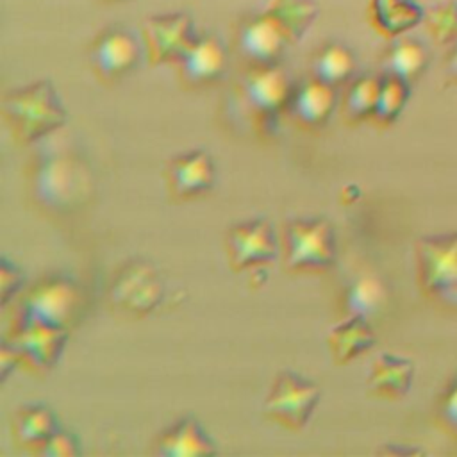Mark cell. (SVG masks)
Here are the masks:
<instances>
[{
  "instance_id": "1",
  "label": "cell",
  "mask_w": 457,
  "mask_h": 457,
  "mask_svg": "<svg viewBox=\"0 0 457 457\" xmlns=\"http://www.w3.org/2000/svg\"><path fill=\"white\" fill-rule=\"evenodd\" d=\"M29 189L41 209L66 214L91 196L93 175L86 162L71 154H41L29 168Z\"/></svg>"
},
{
  "instance_id": "2",
  "label": "cell",
  "mask_w": 457,
  "mask_h": 457,
  "mask_svg": "<svg viewBox=\"0 0 457 457\" xmlns=\"http://www.w3.org/2000/svg\"><path fill=\"white\" fill-rule=\"evenodd\" d=\"M293 89L295 82L280 64L243 66L232 98L250 129L259 137H268L275 132L280 114H286Z\"/></svg>"
},
{
  "instance_id": "3",
  "label": "cell",
  "mask_w": 457,
  "mask_h": 457,
  "mask_svg": "<svg viewBox=\"0 0 457 457\" xmlns=\"http://www.w3.org/2000/svg\"><path fill=\"white\" fill-rule=\"evenodd\" d=\"M2 112L12 137L21 145L45 139L68 121V112L54 84L46 79L7 91Z\"/></svg>"
},
{
  "instance_id": "4",
  "label": "cell",
  "mask_w": 457,
  "mask_h": 457,
  "mask_svg": "<svg viewBox=\"0 0 457 457\" xmlns=\"http://www.w3.org/2000/svg\"><path fill=\"white\" fill-rule=\"evenodd\" d=\"M282 264L289 273H325L337 259L336 230L325 216L289 220L280 234Z\"/></svg>"
},
{
  "instance_id": "5",
  "label": "cell",
  "mask_w": 457,
  "mask_h": 457,
  "mask_svg": "<svg viewBox=\"0 0 457 457\" xmlns=\"http://www.w3.org/2000/svg\"><path fill=\"white\" fill-rule=\"evenodd\" d=\"M82 305L79 284L64 273H52L32 284L16 302L12 318L71 328Z\"/></svg>"
},
{
  "instance_id": "6",
  "label": "cell",
  "mask_w": 457,
  "mask_h": 457,
  "mask_svg": "<svg viewBox=\"0 0 457 457\" xmlns=\"http://www.w3.org/2000/svg\"><path fill=\"white\" fill-rule=\"evenodd\" d=\"M320 400L321 389L316 382L293 370H282L270 386L262 412L270 421L287 430H302L312 418Z\"/></svg>"
},
{
  "instance_id": "7",
  "label": "cell",
  "mask_w": 457,
  "mask_h": 457,
  "mask_svg": "<svg viewBox=\"0 0 457 457\" xmlns=\"http://www.w3.org/2000/svg\"><path fill=\"white\" fill-rule=\"evenodd\" d=\"M166 282L157 266L145 259L125 262L111 280L109 302L129 316H148L164 298Z\"/></svg>"
},
{
  "instance_id": "8",
  "label": "cell",
  "mask_w": 457,
  "mask_h": 457,
  "mask_svg": "<svg viewBox=\"0 0 457 457\" xmlns=\"http://www.w3.org/2000/svg\"><path fill=\"white\" fill-rule=\"evenodd\" d=\"M418 284L430 298L457 295V230L423 236L416 243Z\"/></svg>"
},
{
  "instance_id": "9",
  "label": "cell",
  "mask_w": 457,
  "mask_h": 457,
  "mask_svg": "<svg viewBox=\"0 0 457 457\" xmlns=\"http://www.w3.org/2000/svg\"><path fill=\"white\" fill-rule=\"evenodd\" d=\"M143 45L139 37L125 27H105L87 46L89 68L102 84H116L139 66Z\"/></svg>"
},
{
  "instance_id": "10",
  "label": "cell",
  "mask_w": 457,
  "mask_h": 457,
  "mask_svg": "<svg viewBox=\"0 0 457 457\" xmlns=\"http://www.w3.org/2000/svg\"><path fill=\"white\" fill-rule=\"evenodd\" d=\"M225 253L234 273L261 268L278 257L280 237L266 218L237 221L227 228Z\"/></svg>"
},
{
  "instance_id": "11",
  "label": "cell",
  "mask_w": 457,
  "mask_h": 457,
  "mask_svg": "<svg viewBox=\"0 0 457 457\" xmlns=\"http://www.w3.org/2000/svg\"><path fill=\"white\" fill-rule=\"evenodd\" d=\"M289 43L287 32L268 11L241 18L234 29V52L243 66L278 64Z\"/></svg>"
},
{
  "instance_id": "12",
  "label": "cell",
  "mask_w": 457,
  "mask_h": 457,
  "mask_svg": "<svg viewBox=\"0 0 457 457\" xmlns=\"http://www.w3.org/2000/svg\"><path fill=\"white\" fill-rule=\"evenodd\" d=\"M70 328L46 325L34 320L12 318L5 336L20 352L21 366L36 373L50 371L61 359Z\"/></svg>"
},
{
  "instance_id": "13",
  "label": "cell",
  "mask_w": 457,
  "mask_h": 457,
  "mask_svg": "<svg viewBox=\"0 0 457 457\" xmlns=\"http://www.w3.org/2000/svg\"><path fill=\"white\" fill-rule=\"evenodd\" d=\"M162 179L171 202H191L214 187L216 162L204 148L182 152L166 161Z\"/></svg>"
},
{
  "instance_id": "14",
  "label": "cell",
  "mask_w": 457,
  "mask_h": 457,
  "mask_svg": "<svg viewBox=\"0 0 457 457\" xmlns=\"http://www.w3.org/2000/svg\"><path fill=\"white\" fill-rule=\"evenodd\" d=\"M196 39L193 20L186 12L150 16L143 25V43L148 62L175 64Z\"/></svg>"
},
{
  "instance_id": "15",
  "label": "cell",
  "mask_w": 457,
  "mask_h": 457,
  "mask_svg": "<svg viewBox=\"0 0 457 457\" xmlns=\"http://www.w3.org/2000/svg\"><path fill=\"white\" fill-rule=\"evenodd\" d=\"M186 89H205L218 84L228 66V52L220 37L212 34L196 36L191 46L173 64Z\"/></svg>"
},
{
  "instance_id": "16",
  "label": "cell",
  "mask_w": 457,
  "mask_h": 457,
  "mask_svg": "<svg viewBox=\"0 0 457 457\" xmlns=\"http://www.w3.org/2000/svg\"><path fill=\"white\" fill-rule=\"evenodd\" d=\"M337 107V87L328 86L314 77L295 84L286 107L287 118L303 130L323 129Z\"/></svg>"
},
{
  "instance_id": "17",
  "label": "cell",
  "mask_w": 457,
  "mask_h": 457,
  "mask_svg": "<svg viewBox=\"0 0 457 457\" xmlns=\"http://www.w3.org/2000/svg\"><path fill=\"white\" fill-rule=\"evenodd\" d=\"M154 452L161 457H196L216 453V446L195 416H184L157 436Z\"/></svg>"
},
{
  "instance_id": "18",
  "label": "cell",
  "mask_w": 457,
  "mask_h": 457,
  "mask_svg": "<svg viewBox=\"0 0 457 457\" xmlns=\"http://www.w3.org/2000/svg\"><path fill=\"white\" fill-rule=\"evenodd\" d=\"M414 380V362L389 352L378 353L368 371L366 389L371 396L398 400L405 396Z\"/></svg>"
},
{
  "instance_id": "19",
  "label": "cell",
  "mask_w": 457,
  "mask_h": 457,
  "mask_svg": "<svg viewBox=\"0 0 457 457\" xmlns=\"http://www.w3.org/2000/svg\"><path fill=\"white\" fill-rule=\"evenodd\" d=\"M375 341L377 336L364 314L346 316L327 334V348L337 366H345L371 350Z\"/></svg>"
},
{
  "instance_id": "20",
  "label": "cell",
  "mask_w": 457,
  "mask_h": 457,
  "mask_svg": "<svg viewBox=\"0 0 457 457\" xmlns=\"http://www.w3.org/2000/svg\"><path fill=\"white\" fill-rule=\"evenodd\" d=\"M59 428L55 414L45 403H27L12 416V437L30 453H36Z\"/></svg>"
},
{
  "instance_id": "21",
  "label": "cell",
  "mask_w": 457,
  "mask_h": 457,
  "mask_svg": "<svg viewBox=\"0 0 457 457\" xmlns=\"http://www.w3.org/2000/svg\"><path fill=\"white\" fill-rule=\"evenodd\" d=\"M355 68L357 61L353 52L346 45L336 41L321 45L309 61L311 77L334 87L348 84L355 73Z\"/></svg>"
},
{
  "instance_id": "22",
  "label": "cell",
  "mask_w": 457,
  "mask_h": 457,
  "mask_svg": "<svg viewBox=\"0 0 457 457\" xmlns=\"http://www.w3.org/2000/svg\"><path fill=\"white\" fill-rule=\"evenodd\" d=\"M380 91V75H362L348 82L343 104L341 116L346 125H359L362 121H371L377 98Z\"/></svg>"
},
{
  "instance_id": "23",
  "label": "cell",
  "mask_w": 457,
  "mask_h": 457,
  "mask_svg": "<svg viewBox=\"0 0 457 457\" xmlns=\"http://www.w3.org/2000/svg\"><path fill=\"white\" fill-rule=\"evenodd\" d=\"M421 14L407 0H371L370 21L377 32L395 37L420 21Z\"/></svg>"
},
{
  "instance_id": "24",
  "label": "cell",
  "mask_w": 457,
  "mask_h": 457,
  "mask_svg": "<svg viewBox=\"0 0 457 457\" xmlns=\"http://www.w3.org/2000/svg\"><path fill=\"white\" fill-rule=\"evenodd\" d=\"M382 62L384 73H393L412 82L423 73L428 62V54L421 43L414 39H400L387 48Z\"/></svg>"
},
{
  "instance_id": "25",
  "label": "cell",
  "mask_w": 457,
  "mask_h": 457,
  "mask_svg": "<svg viewBox=\"0 0 457 457\" xmlns=\"http://www.w3.org/2000/svg\"><path fill=\"white\" fill-rule=\"evenodd\" d=\"M409 84L405 79L393 73H380V91L375 105V112L371 121L377 127H389L402 114L407 98H409Z\"/></svg>"
},
{
  "instance_id": "26",
  "label": "cell",
  "mask_w": 457,
  "mask_h": 457,
  "mask_svg": "<svg viewBox=\"0 0 457 457\" xmlns=\"http://www.w3.org/2000/svg\"><path fill=\"white\" fill-rule=\"evenodd\" d=\"M266 11L284 27L291 43L300 39L318 16L314 0H271Z\"/></svg>"
},
{
  "instance_id": "27",
  "label": "cell",
  "mask_w": 457,
  "mask_h": 457,
  "mask_svg": "<svg viewBox=\"0 0 457 457\" xmlns=\"http://www.w3.org/2000/svg\"><path fill=\"white\" fill-rule=\"evenodd\" d=\"M382 302V286L373 277H361L355 284H352L345 295V312L346 316L352 314H364L368 316L370 311H375Z\"/></svg>"
},
{
  "instance_id": "28",
  "label": "cell",
  "mask_w": 457,
  "mask_h": 457,
  "mask_svg": "<svg viewBox=\"0 0 457 457\" xmlns=\"http://www.w3.org/2000/svg\"><path fill=\"white\" fill-rule=\"evenodd\" d=\"M36 455L43 457H77L80 455V443L75 434L59 428L54 432L45 445L36 452Z\"/></svg>"
},
{
  "instance_id": "29",
  "label": "cell",
  "mask_w": 457,
  "mask_h": 457,
  "mask_svg": "<svg viewBox=\"0 0 457 457\" xmlns=\"http://www.w3.org/2000/svg\"><path fill=\"white\" fill-rule=\"evenodd\" d=\"M23 284L25 273L21 268L4 255L0 261V298L4 307L23 289Z\"/></svg>"
},
{
  "instance_id": "30",
  "label": "cell",
  "mask_w": 457,
  "mask_h": 457,
  "mask_svg": "<svg viewBox=\"0 0 457 457\" xmlns=\"http://www.w3.org/2000/svg\"><path fill=\"white\" fill-rule=\"evenodd\" d=\"M437 416L446 428L457 432V378L452 380L439 396Z\"/></svg>"
},
{
  "instance_id": "31",
  "label": "cell",
  "mask_w": 457,
  "mask_h": 457,
  "mask_svg": "<svg viewBox=\"0 0 457 457\" xmlns=\"http://www.w3.org/2000/svg\"><path fill=\"white\" fill-rule=\"evenodd\" d=\"M428 30L437 41H453L457 39V14L434 12L428 16Z\"/></svg>"
},
{
  "instance_id": "32",
  "label": "cell",
  "mask_w": 457,
  "mask_h": 457,
  "mask_svg": "<svg viewBox=\"0 0 457 457\" xmlns=\"http://www.w3.org/2000/svg\"><path fill=\"white\" fill-rule=\"evenodd\" d=\"M21 366V355L16 350V346L5 337L2 341V348H0V382H5L7 377Z\"/></svg>"
},
{
  "instance_id": "33",
  "label": "cell",
  "mask_w": 457,
  "mask_h": 457,
  "mask_svg": "<svg viewBox=\"0 0 457 457\" xmlns=\"http://www.w3.org/2000/svg\"><path fill=\"white\" fill-rule=\"evenodd\" d=\"M446 73H448L450 80L457 82V43H455V46L452 48V52L446 59Z\"/></svg>"
},
{
  "instance_id": "34",
  "label": "cell",
  "mask_w": 457,
  "mask_h": 457,
  "mask_svg": "<svg viewBox=\"0 0 457 457\" xmlns=\"http://www.w3.org/2000/svg\"><path fill=\"white\" fill-rule=\"evenodd\" d=\"M380 452L384 453H421V450H416V448H395V446H384Z\"/></svg>"
},
{
  "instance_id": "35",
  "label": "cell",
  "mask_w": 457,
  "mask_h": 457,
  "mask_svg": "<svg viewBox=\"0 0 457 457\" xmlns=\"http://www.w3.org/2000/svg\"><path fill=\"white\" fill-rule=\"evenodd\" d=\"M102 4H118V2H125V0H98Z\"/></svg>"
}]
</instances>
